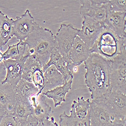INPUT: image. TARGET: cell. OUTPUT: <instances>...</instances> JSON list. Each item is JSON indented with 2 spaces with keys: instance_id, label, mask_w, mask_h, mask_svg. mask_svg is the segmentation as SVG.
<instances>
[{
  "instance_id": "10",
  "label": "cell",
  "mask_w": 126,
  "mask_h": 126,
  "mask_svg": "<svg viewBox=\"0 0 126 126\" xmlns=\"http://www.w3.org/2000/svg\"><path fill=\"white\" fill-rule=\"evenodd\" d=\"M28 57V56H25L18 60L11 59L3 60L6 70V76L2 83H8L14 89L16 88L18 83L22 79L24 65Z\"/></svg>"
},
{
  "instance_id": "5",
  "label": "cell",
  "mask_w": 126,
  "mask_h": 126,
  "mask_svg": "<svg viewBox=\"0 0 126 126\" xmlns=\"http://www.w3.org/2000/svg\"><path fill=\"white\" fill-rule=\"evenodd\" d=\"M110 62L111 91L126 94V52H123Z\"/></svg>"
},
{
  "instance_id": "28",
  "label": "cell",
  "mask_w": 126,
  "mask_h": 126,
  "mask_svg": "<svg viewBox=\"0 0 126 126\" xmlns=\"http://www.w3.org/2000/svg\"><path fill=\"white\" fill-rule=\"evenodd\" d=\"M0 126H22L19 124L13 117L12 115L6 114L3 118Z\"/></svg>"
},
{
  "instance_id": "8",
  "label": "cell",
  "mask_w": 126,
  "mask_h": 126,
  "mask_svg": "<svg viewBox=\"0 0 126 126\" xmlns=\"http://www.w3.org/2000/svg\"><path fill=\"white\" fill-rule=\"evenodd\" d=\"M52 65L63 75L65 82L73 79V74L78 71V67L70 59L62 57L57 48L52 50L48 63L43 68L44 73L49 67Z\"/></svg>"
},
{
  "instance_id": "26",
  "label": "cell",
  "mask_w": 126,
  "mask_h": 126,
  "mask_svg": "<svg viewBox=\"0 0 126 126\" xmlns=\"http://www.w3.org/2000/svg\"><path fill=\"white\" fill-rule=\"evenodd\" d=\"M4 60L9 59L18 60L21 59L19 55L18 45L17 44L10 46L8 45V49L3 53Z\"/></svg>"
},
{
  "instance_id": "19",
  "label": "cell",
  "mask_w": 126,
  "mask_h": 126,
  "mask_svg": "<svg viewBox=\"0 0 126 126\" xmlns=\"http://www.w3.org/2000/svg\"><path fill=\"white\" fill-rule=\"evenodd\" d=\"M16 98L29 102V98L33 95L37 94L41 91L39 90L32 82H29L21 79L15 89Z\"/></svg>"
},
{
  "instance_id": "24",
  "label": "cell",
  "mask_w": 126,
  "mask_h": 126,
  "mask_svg": "<svg viewBox=\"0 0 126 126\" xmlns=\"http://www.w3.org/2000/svg\"><path fill=\"white\" fill-rule=\"evenodd\" d=\"M59 125V126H90L89 116L84 120H79L64 111L60 115Z\"/></svg>"
},
{
  "instance_id": "13",
  "label": "cell",
  "mask_w": 126,
  "mask_h": 126,
  "mask_svg": "<svg viewBox=\"0 0 126 126\" xmlns=\"http://www.w3.org/2000/svg\"><path fill=\"white\" fill-rule=\"evenodd\" d=\"M16 103L15 89L8 83L0 84V108L6 114L12 115Z\"/></svg>"
},
{
  "instance_id": "21",
  "label": "cell",
  "mask_w": 126,
  "mask_h": 126,
  "mask_svg": "<svg viewBox=\"0 0 126 126\" xmlns=\"http://www.w3.org/2000/svg\"><path fill=\"white\" fill-rule=\"evenodd\" d=\"M47 97L41 93L38 97L37 104L35 108H32L31 115L38 122L49 118L51 112V108L47 103Z\"/></svg>"
},
{
  "instance_id": "4",
  "label": "cell",
  "mask_w": 126,
  "mask_h": 126,
  "mask_svg": "<svg viewBox=\"0 0 126 126\" xmlns=\"http://www.w3.org/2000/svg\"><path fill=\"white\" fill-rule=\"evenodd\" d=\"M89 116L90 126H126V120L118 117L104 99L90 102Z\"/></svg>"
},
{
  "instance_id": "2",
  "label": "cell",
  "mask_w": 126,
  "mask_h": 126,
  "mask_svg": "<svg viewBox=\"0 0 126 126\" xmlns=\"http://www.w3.org/2000/svg\"><path fill=\"white\" fill-rule=\"evenodd\" d=\"M24 41L28 47L25 56H35L43 68L48 63L52 50L57 47L53 32L36 22L32 32Z\"/></svg>"
},
{
  "instance_id": "22",
  "label": "cell",
  "mask_w": 126,
  "mask_h": 126,
  "mask_svg": "<svg viewBox=\"0 0 126 126\" xmlns=\"http://www.w3.org/2000/svg\"><path fill=\"white\" fill-rule=\"evenodd\" d=\"M38 69H43V67L35 56H29L24 63L22 79L29 82H32V75Z\"/></svg>"
},
{
  "instance_id": "14",
  "label": "cell",
  "mask_w": 126,
  "mask_h": 126,
  "mask_svg": "<svg viewBox=\"0 0 126 126\" xmlns=\"http://www.w3.org/2000/svg\"><path fill=\"white\" fill-rule=\"evenodd\" d=\"M91 54L90 48L78 36L73 44L70 58L71 61L77 67L85 62Z\"/></svg>"
},
{
  "instance_id": "15",
  "label": "cell",
  "mask_w": 126,
  "mask_h": 126,
  "mask_svg": "<svg viewBox=\"0 0 126 126\" xmlns=\"http://www.w3.org/2000/svg\"><path fill=\"white\" fill-rule=\"evenodd\" d=\"M115 114L119 118H126V94L120 92L111 91L104 99Z\"/></svg>"
},
{
  "instance_id": "3",
  "label": "cell",
  "mask_w": 126,
  "mask_h": 126,
  "mask_svg": "<svg viewBox=\"0 0 126 126\" xmlns=\"http://www.w3.org/2000/svg\"><path fill=\"white\" fill-rule=\"evenodd\" d=\"M126 38H120L106 27H103L90 48L91 53H96L109 61L126 52Z\"/></svg>"
},
{
  "instance_id": "16",
  "label": "cell",
  "mask_w": 126,
  "mask_h": 126,
  "mask_svg": "<svg viewBox=\"0 0 126 126\" xmlns=\"http://www.w3.org/2000/svg\"><path fill=\"white\" fill-rule=\"evenodd\" d=\"M44 79L45 85L42 92L62 86L65 83L63 75L53 65L49 67L44 72Z\"/></svg>"
},
{
  "instance_id": "20",
  "label": "cell",
  "mask_w": 126,
  "mask_h": 126,
  "mask_svg": "<svg viewBox=\"0 0 126 126\" xmlns=\"http://www.w3.org/2000/svg\"><path fill=\"white\" fill-rule=\"evenodd\" d=\"M90 99L85 100L83 96L78 97L77 101L74 100L71 106L70 116L79 119L84 120L89 116Z\"/></svg>"
},
{
  "instance_id": "34",
  "label": "cell",
  "mask_w": 126,
  "mask_h": 126,
  "mask_svg": "<svg viewBox=\"0 0 126 126\" xmlns=\"http://www.w3.org/2000/svg\"><path fill=\"white\" fill-rule=\"evenodd\" d=\"M4 60V55L2 52L0 51V63L3 62Z\"/></svg>"
},
{
  "instance_id": "17",
  "label": "cell",
  "mask_w": 126,
  "mask_h": 126,
  "mask_svg": "<svg viewBox=\"0 0 126 126\" xmlns=\"http://www.w3.org/2000/svg\"><path fill=\"white\" fill-rule=\"evenodd\" d=\"M72 83L73 79H71L66 82L62 86L57 87L53 89L42 92V93L47 98L53 100L55 108L61 106L62 103L66 102V96L71 89Z\"/></svg>"
},
{
  "instance_id": "31",
  "label": "cell",
  "mask_w": 126,
  "mask_h": 126,
  "mask_svg": "<svg viewBox=\"0 0 126 126\" xmlns=\"http://www.w3.org/2000/svg\"><path fill=\"white\" fill-rule=\"evenodd\" d=\"M38 121L35 119L32 115H29L28 117L26 123L23 126H37Z\"/></svg>"
},
{
  "instance_id": "23",
  "label": "cell",
  "mask_w": 126,
  "mask_h": 126,
  "mask_svg": "<svg viewBox=\"0 0 126 126\" xmlns=\"http://www.w3.org/2000/svg\"><path fill=\"white\" fill-rule=\"evenodd\" d=\"M14 22L13 19L4 15L0 27V35L4 46L14 36Z\"/></svg>"
},
{
  "instance_id": "27",
  "label": "cell",
  "mask_w": 126,
  "mask_h": 126,
  "mask_svg": "<svg viewBox=\"0 0 126 126\" xmlns=\"http://www.w3.org/2000/svg\"><path fill=\"white\" fill-rule=\"evenodd\" d=\"M111 11L115 12H126V0H110Z\"/></svg>"
},
{
  "instance_id": "18",
  "label": "cell",
  "mask_w": 126,
  "mask_h": 126,
  "mask_svg": "<svg viewBox=\"0 0 126 126\" xmlns=\"http://www.w3.org/2000/svg\"><path fill=\"white\" fill-rule=\"evenodd\" d=\"M32 107L29 102L16 98V103L12 114L14 119L20 125L23 126L27 122L29 115H31Z\"/></svg>"
},
{
  "instance_id": "33",
  "label": "cell",
  "mask_w": 126,
  "mask_h": 126,
  "mask_svg": "<svg viewBox=\"0 0 126 126\" xmlns=\"http://www.w3.org/2000/svg\"><path fill=\"white\" fill-rule=\"evenodd\" d=\"M6 114L5 112L3 110L0 108V124H1V122L3 119V118L5 117V115Z\"/></svg>"
},
{
  "instance_id": "30",
  "label": "cell",
  "mask_w": 126,
  "mask_h": 126,
  "mask_svg": "<svg viewBox=\"0 0 126 126\" xmlns=\"http://www.w3.org/2000/svg\"><path fill=\"white\" fill-rule=\"evenodd\" d=\"M6 76V70L3 62L0 63V84L5 80Z\"/></svg>"
},
{
  "instance_id": "29",
  "label": "cell",
  "mask_w": 126,
  "mask_h": 126,
  "mask_svg": "<svg viewBox=\"0 0 126 126\" xmlns=\"http://www.w3.org/2000/svg\"><path fill=\"white\" fill-rule=\"evenodd\" d=\"M37 126H59L58 124L55 121V118L52 117L50 119H46L43 121L38 122Z\"/></svg>"
},
{
  "instance_id": "7",
  "label": "cell",
  "mask_w": 126,
  "mask_h": 126,
  "mask_svg": "<svg viewBox=\"0 0 126 126\" xmlns=\"http://www.w3.org/2000/svg\"><path fill=\"white\" fill-rule=\"evenodd\" d=\"M79 30L71 24H61L55 38L57 43V49L62 57L70 59L71 49Z\"/></svg>"
},
{
  "instance_id": "9",
  "label": "cell",
  "mask_w": 126,
  "mask_h": 126,
  "mask_svg": "<svg viewBox=\"0 0 126 126\" xmlns=\"http://www.w3.org/2000/svg\"><path fill=\"white\" fill-rule=\"evenodd\" d=\"M82 17L83 18L82 26L79 31L78 36L90 48L104 27L88 16H84Z\"/></svg>"
},
{
  "instance_id": "11",
  "label": "cell",
  "mask_w": 126,
  "mask_h": 126,
  "mask_svg": "<svg viewBox=\"0 0 126 126\" xmlns=\"http://www.w3.org/2000/svg\"><path fill=\"white\" fill-rule=\"evenodd\" d=\"M35 23L34 18L27 9L23 14L14 20V36L19 41H24L32 32Z\"/></svg>"
},
{
  "instance_id": "1",
  "label": "cell",
  "mask_w": 126,
  "mask_h": 126,
  "mask_svg": "<svg viewBox=\"0 0 126 126\" xmlns=\"http://www.w3.org/2000/svg\"><path fill=\"white\" fill-rule=\"evenodd\" d=\"M85 82L92 100L104 99L111 91L110 84V62L96 53H91L84 62Z\"/></svg>"
},
{
  "instance_id": "6",
  "label": "cell",
  "mask_w": 126,
  "mask_h": 126,
  "mask_svg": "<svg viewBox=\"0 0 126 126\" xmlns=\"http://www.w3.org/2000/svg\"><path fill=\"white\" fill-rule=\"evenodd\" d=\"M79 1L81 16H88L104 27L108 14L111 11L110 0H81Z\"/></svg>"
},
{
  "instance_id": "25",
  "label": "cell",
  "mask_w": 126,
  "mask_h": 126,
  "mask_svg": "<svg viewBox=\"0 0 126 126\" xmlns=\"http://www.w3.org/2000/svg\"><path fill=\"white\" fill-rule=\"evenodd\" d=\"M32 82L39 90L43 92L45 85L44 73L43 69H38L34 72L32 76Z\"/></svg>"
},
{
  "instance_id": "12",
  "label": "cell",
  "mask_w": 126,
  "mask_h": 126,
  "mask_svg": "<svg viewBox=\"0 0 126 126\" xmlns=\"http://www.w3.org/2000/svg\"><path fill=\"white\" fill-rule=\"evenodd\" d=\"M126 12L110 11L104 27L110 29L120 38H126Z\"/></svg>"
},
{
  "instance_id": "32",
  "label": "cell",
  "mask_w": 126,
  "mask_h": 126,
  "mask_svg": "<svg viewBox=\"0 0 126 126\" xmlns=\"http://www.w3.org/2000/svg\"><path fill=\"white\" fill-rule=\"evenodd\" d=\"M5 15V14L0 10V27H1V22H2V20L3 19V17L4 16V15ZM4 46L3 43L2 42V40L1 39V35H0V50L2 48V47Z\"/></svg>"
}]
</instances>
